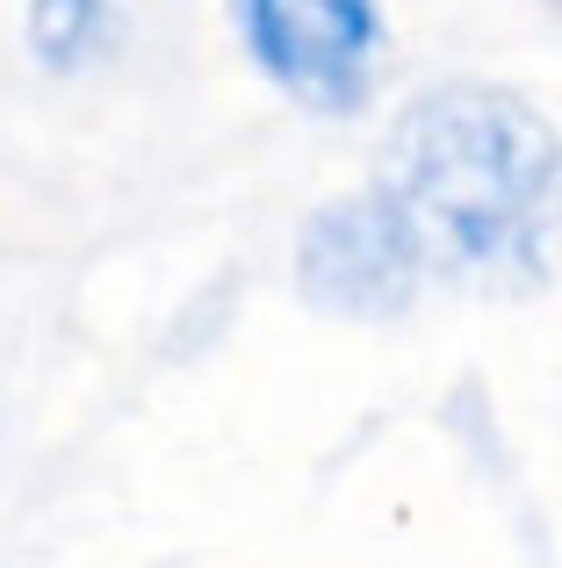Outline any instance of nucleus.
<instances>
[{
  "mask_svg": "<svg viewBox=\"0 0 562 568\" xmlns=\"http://www.w3.org/2000/svg\"><path fill=\"white\" fill-rule=\"evenodd\" d=\"M382 194L404 209L433 266L534 281L562 223V144L526 94L454 80L397 115Z\"/></svg>",
  "mask_w": 562,
  "mask_h": 568,
  "instance_id": "obj_1",
  "label": "nucleus"
},
{
  "mask_svg": "<svg viewBox=\"0 0 562 568\" xmlns=\"http://www.w3.org/2000/svg\"><path fill=\"white\" fill-rule=\"evenodd\" d=\"M239 43L295 109L353 115L375 94L382 8L375 0H231Z\"/></svg>",
  "mask_w": 562,
  "mask_h": 568,
  "instance_id": "obj_2",
  "label": "nucleus"
},
{
  "mask_svg": "<svg viewBox=\"0 0 562 568\" xmlns=\"http://www.w3.org/2000/svg\"><path fill=\"white\" fill-rule=\"evenodd\" d=\"M425 245L419 231L404 223V209L390 202L382 187L347 194V202H324L318 216L303 223V245H295V281L318 310L332 317H404L411 295L425 281Z\"/></svg>",
  "mask_w": 562,
  "mask_h": 568,
  "instance_id": "obj_3",
  "label": "nucleus"
},
{
  "mask_svg": "<svg viewBox=\"0 0 562 568\" xmlns=\"http://www.w3.org/2000/svg\"><path fill=\"white\" fill-rule=\"evenodd\" d=\"M116 0H29V51L51 72H80L116 51Z\"/></svg>",
  "mask_w": 562,
  "mask_h": 568,
  "instance_id": "obj_4",
  "label": "nucleus"
}]
</instances>
